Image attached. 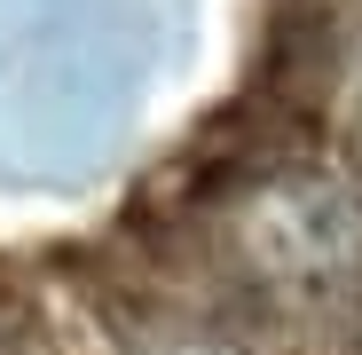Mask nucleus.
Masks as SVG:
<instances>
[{
    "instance_id": "f257e3e1",
    "label": "nucleus",
    "mask_w": 362,
    "mask_h": 355,
    "mask_svg": "<svg viewBox=\"0 0 362 355\" xmlns=\"http://www.w3.org/2000/svg\"><path fill=\"white\" fill-rule=\"evenodd\" d=\"M127 355H245V347H228L213 332H181V324H142L127 339Z\"/></svg>"
}]
</instances>
